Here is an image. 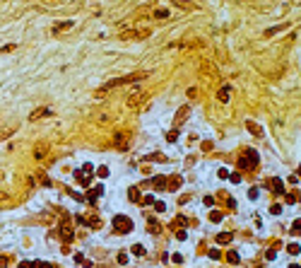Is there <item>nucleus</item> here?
Masks as SVG:
<instances>
[{
  "label": "nucleus",
  "instance_id": "obj_22",
  "mask_svg": "<svg viewBox=\"0 0 301 268\" xmlns=\"http://www.w3.org/2000/svg\"><path fill=\"white\" fill-rule=\"evenodd\" d=\"M154 17H169V12H166V10H157V12H154Z\"/></svg>",
  "mask_w": 301,
  "mask_h": 268
},
{
  "label": "nucleus",
  "instance_id": "obj_26",
  "mask_svg": "<svg viewBox=\"0 0 301 268\" xmlns=\"http://www.w3.org/2000/svg\"><path fill=\"white\" fill-rule=\"evenodd\" d=\"M282 213V205H272V215H279Z\"/></svg>",
  "mask_w": 301,
  "mask_h": 268
},
{
  "label": "nucleus",
  "instance_id": "obj_7",
  "mask_svg": "<svg viewBox=\"0 0 301 268\" xmlns=\"http://www.w3.org/2000/svg\"><path fill=\"white\" fill-rule=\"evenodd\" d=\"M217 242H219V244H227V242H231V232H222V234L217 237Z\"/></svg>",
  "mask_w": 301,
  "mask_h": 268
},
{
  "label": "nucleus",
  "instance_id": "obj_21",
  "mask_svg": "<svg viewBox=\"0 0 301 268\" xmlns=\"http://www.w3.org/2000/svg\"><path fill=\"white\" fill-rule=\"evenodd\" d=\"M118 263H128V254H118Z\"/></svg>",
  "mask_w": 301,
  "mask_h": 268
},
{
  "label": "nucleus",
  "instance_id": "obj_11",
  "mask_svg": "<svg viewBox=\"0 0 301 268\" xmlns=\"http://www.w3.org/2000/svg\"><path fill=\"white\" fill-rule=\"evenodd\" d=\"M133 254H135V256H145V246H142V244H135V246H133Z\"/></svg>",
  "mask_w": 301,
  "mask_h": 268
},
{
  "label": "nucleus",
  "instance_id": "obj_17",
  "mask_svg": "<svg viewBox=\"0 0 301 268\" xmlns=\"http://www.w3.org/2000/svg\"><path fill=\"white\" fill-rule=\"evenodd\" d=\"M292 230H294V234H301V220H294V225H292Z\"/></svg>",
  "mask_w": 301,
  "mask_h": 268
},
{
  "label": "nucleus",
  "instance_id": "obj_16",
  "mask_svg": "<svg viewBox=\"0 0 301 268\" xmlns=\"http://www.w3.org/2000/svg\"><path fill=\"white\" fill-rule=\"evenodd\" d=\"M70 27H72V22H63V24H56L53 29H56V32H60V29H70Z\"/></svg>",
  "mask_w": 301,
  "mask_h": 268
},
{
  "label": "nucleus",
  "instance_id": "obj_6",
  "mask_svg": "<svg viewBox=\"0 0 301 268\" xmlns=\"http://www.w3.org/2000/svg\"><path fill=\"white\" fill-rule=\"evenodd\" d=\"M60 232H63V239H65V242H70V239H72V230H70L67 225H63V227H60Z\"/></svg>",
  "mask_w": 301,
  "mask_h": 268
},
{
  "label": "nucleus",
  "instance_id": "obj_25",
  "mask_svg": "<svg viewBox=\"0 0 301 268\" xmlns=\"http://www.w3.org/2000/svg\"><path fill=\"white\" fill-rule=\"evenodd\" d=\"M248 198H258V189H251L248 191Z\"/></svg>",
  "mask_w": 301,
  "mask_h": 268
},
{
  "label": "nucleus",
  "instance_id": "obj_27",
  "mask_svg": "<svg viewBox=\"0 0 301 268\" xmlns=\"http://www.w3.org/2000/svg\"><path fill=\"white\" fill-rule=\"evenodd\" d=\"M227 176H229V171H227V169L222 167V169H219V179H227Z\"/></svg>",
  "mask_w": 301,
  "mask_h": 268
},
{
  "label": "nucleus",
  "instance_id": "obj_2",
  "mask_svg": "<svg viewBox=\"0 0 301 268\" xmlns=\"http://www.w3.org/2000/svg\"><path fill=\"white\" fill-rule=\"evenodd\" d=\"M238 164H241L243 169L255 167V164H258V152H255V150H248V152H246V155H243L241 160H238Z\"/></svg>",
  "mask_w": 301,
  "mask_h": 268
},
{
  "label": "nucleus",
  "instance_id": "obj_13",
  "mask_svg": "<svg viewBox=\"0 0 301 268\" xmlns=\"http://www.w3.org/2000/svg\"><path fill=\"white\" fill-rule=\"evenodd\" d=\"M181 184H183V179H181V176H173V179H171V184H169V186H171V189H178V186H181Z\"/></svg>",
  "mask_w": 301,
  "mask_h": 268
},
{
  "label": "nucleus",
  "instance_id": "obj_4",
  "mask_svg": "<svg viewBox=\"0 0 301 268\" xmlns=\"http://www.w3.org/2000/svg\"><path fill=\"white\" fill-rule=\"evenodd\" d=\"M229 92H231V87H229V85H224V87L219 90V99L227 101V99H229Z\"/></svg>",
  "mask_w": 301,
  "mask_h": 268
},
{
  "label": "nucleus",
  "instance_id": "obj_10",
  "mask_svg": "<svg viewBox=\"0 0 301 268\" xmlns=\"http://www.w3.org/2000/svg\"><path fill=\"white\" fill-rule=\"evenodd\" d=\"M287 251H289L292 256H299V254H301V246H299V244H289V249H287Z\"/></svg>",
  "mask_w": 301,
  "mask_h": 268
},
{
  "label": "nucleus",
  "instance_id": "obj_18",
  "mask_svg": "<svg viewBox=\"0 0 301 268\" xmlns=\"http://www.w3.org/2000/svg\"><path fill=\"white\" fill-rule=\"evenodd\" d=\"M176 138H178V133H176V131H171V133L166 135V140H169V143H176Z\"/></svg>",
  "mask_w": 301,
  "mask_h": 268
},
{
  "label": "nucleus",
  "instance_id": "obj_12",
  "mask_svg": "<svg viewBox=\"0 0 301 268\" xmlns=\"http://www.w3.org/2000/svg\"><path fill=\"white\" fill-rule=\"evenodd\" d=\"M130 201H133V203L142 201V198H140V191H137V189H130Z\"/></svg>",
  "mask_w": 301,
  "mask_h": 268
},
{
  "label": "nucleus",
  "instance_id": "obj_23",
  "mask_svg": "<svg viewBox=\"0 0 301 268\" xmlns=\"http://www.w3.org/2000/svg\"><path fill=\"white\" fill-rule=\"evenodd\" d=\"M142 203H145V205H149V203H154V196H145V198H142Z\"/></svg>",
  "mask_w": 301,
  "mask_h": 268
},
{
  "label": "nucleus",
  "instance_id": "obj_14",
  "mask_svg": "<svg viewBox=\"0 0 301 268\" xmlns=\"http://www.w3.org/2000/svg\"><path fill=\"white\" fill-rule=\"evenodd\" d=\"M219 220H222V213L212 210V213H210V222H219Z\"/></svg>",
  "mask_w": 301,
  "mask_h": 268
},
{
  "label": "nucleus",
  "instance_id": "obj_15",
  "mask_svg": "<svg viewBox=\"0 0 301 268\" xmlns=\"http://www.w3.org/2000/svg\"><path fill=\"white\" fill-rule=\"evenodd\" d=\"M97 176H99V179H106V176H108V167H99L97 169Z\"/></svg>",
  "mask_w": 301,
  "mask_h": 268
},
{
  "label": "nucleus",
  "instance_id": "obj_24",
  "mask_svg": "<svg viewBox=\"0 0 301 268\" xmlns=\"http://www.w3.org/2000/svg\"><path fill=\"white\" fill-rule=\"evenodd\" d=\"M19 268H34V263H32V261H22V263H19Z\"/></svg>",
  "mask_w": 301,
  "mask_h": 268
},
{
  "label": "nucleus",
  "instance_id": "obj_8",
  "mask_svg": "<svg viewBox=\"0 0 301 268\" xmlns=\"http://www.w3.org/2000/svg\"><path fill=\"white\" fill-rule=\"evenodd\" d=\"M227 261H229V263H238V261H241V256H238L236 251H229V254H227Z\"/></svg>",
  "mask_w": 301,
  "mask_h": 268
},
{
  "label": "nucleus",
  "instance_id": "obj_9",
  "mask_svg": "<svg viewBox=\"0 0 301 268\" xmlns=\"http://www.w3.org/2000/svg\"><path fill=\"white\" fill-rule=\"evenodd\" d=\"M272 186H275V193H284V186L279 179H272Z\"/></svg>",
  "mask_w": 301,
  "mask_h": 268
},
{
  "label": "nucleus",
  "instance_id": "obj_3",
  "mask_svg": "<svg viewBox=\"0 0 301 268\" xmlns=\"http://www.w3.org/2000/svg\"><path fill=\"white\" fill-rule=\"evenodd\" d=\"M152 186H154V189H159V191H162V189H164V186H166V179H164V176H157V179H152Z\"/></svg>",
  "mask_w": 301,
  "mask_h": 268
},
{
  "label": "nucleus",
  "instance_id": "obj_1",
  "mask_svg": "<svg viewBox=\"0 0 301 268\" xmlns=\"http://www.w3.org/2000/svg\"><path fill=\"white\" fill-rule=\"evenodd\" d=\"M133 220L130 217H125V215H116L113 217V232L116 234H128V232H133Z\"/></svg>",
  "mask_w": 301,
  "mask_h": 268
},
{
  "label": "nucleus",
  "instance_id": "obj_28",
  "mask_svg": "<svg viewBox=\"0 0 301 268\" xmlns=\"http://www.w3.org/2000/svg\"><path fill=\"white\" fill-rule=\"evenodd\" d=\"M289 268H299V266H296V263H294V266H289Z\"/></svg>",
  "mask_w": 301,
  "mask_h": 268
},
{
  "label": "nucleus",
  "instance_id": "obj_5",
  "mask_svg": "<svg viewBox=\"0 0 301 268\" xmlns=\"http://www.w3.org/2000/svg\"><path fill=\"white\" fill-rule=\"evenodd\" d=\"M246 128H248V131H253L255 135H263V131H260V126H258V123H253V121H248V123H246Z\"/></svg>",
  "mask_w": 301,
  "mask_h": 268
},
{
  "label": "nucleus",
  "instance_id": "obj_19",
  "mask_svg": "<svg viewBox=\"0 0 301 268\" xmlns=\"http://www.w3.org/2000/svg\"><path fill=\"white\" fill-rule=\"evenodd\" d=\"M154 208H157L159 213H164V210H166V205H164V203H162V201H157V203H154Z\"/></svg>",
  "mask_w": 301,
  "mask_h": 268
},
{
  "label": "nucleus",
  "instance_id": "obj_20",
  "mask_svg": "<svg viewBox=\"0 0 301 268\" xmlns=\"http://www.w3.org/2000/svg\"><path fill=\"white\" fill-rule=\"evenodd\" d=\"M34 268H51V263H43V261H36Z\"/></svg>",
  "mask_w": 301,
  "mask_h": 268
}]
</instances>
